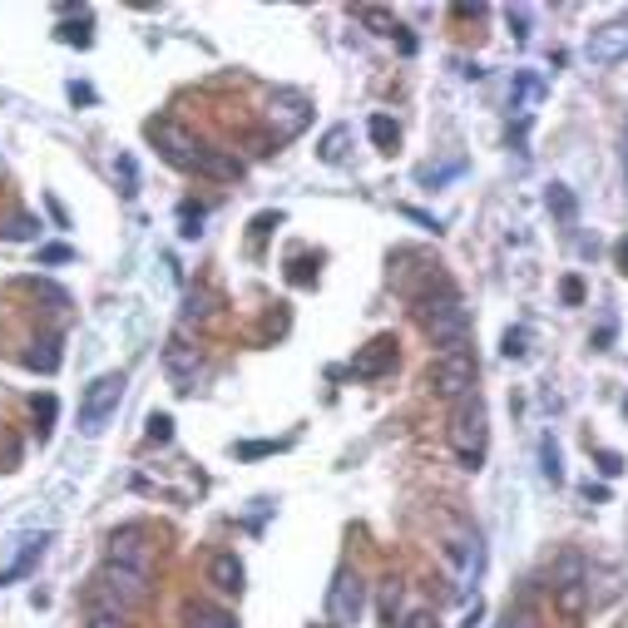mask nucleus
Returning <instances> with one entry per match:
<instances>
[{
	"label": "nucleus",
	"instance_id": "nucleus-36",
	"mask_svg": "<svg viewBox=\"0 0 628 628\" xmlns=\"http://www.w3.org/2000/svg\"><path fill=\"white\" fill-rule=\"evenodd\" d=\"M288 440H247V446H233L238 460H257V456H273V450H282Z\"/></svg>",
	"mask_w": 628,
	"mask_h": 628
},
{
	"label": "nucleus",
	"instance_id": "nucleus-15",
	"mask_svg": "<svg viewBox=\"0 0 628 628\" xmlns=\"http://www.w3.org/2000/svg\"><path fill=\"white\" fill-rule=\"evenodd\" d=\"M243 559H238L233 550H224V554H214L208 559V584L218 589V594H243Z\"/></svg>",
	"mask_w": 628,
	"mask_h": 628
},
{
	"label": "nucleus",
	"instance_id": "nucleus-19",
	"mask_svg": "<svg viewBox=\"0 0 628 628\" xmlns=\"http://www.w3.org/2000/svg\"><path fill=\"white\" fill-rule=\"evenodd\" d=\"M347 144H352V129H347V124L327 129V138L317 144V159L322 164H341V159H347Z\"/></svg>",
	"mask_w": 628,
	"mask_h": 628
},
{
	"label": "nucleus",
	"instance_id": "nucleus-12",
	"mask_svg": "<svg viewBox=\"0 0 628 628\" xmlns=\"http://www.w3.org/2000/svg\"><path fill=\"white\" fill-rule=\"evenodd\" d=\"M396 366V337H372L362 347V352L352 357V376H362V382H376V376H386Z\"/></svg>",
	"mask_w": 628,
	"mask_h": 628
},
{
	"label": "nucleus",
	"instance_id": "nucleus-32",
	"mask_svg": "<svg viewBox=\"0 0 628 628\" xmlns=\"http://www.w3.org/2000/svg\"><path fill=\"white\" fill-rule=\"evenodd\" d=\"M540 95H544V89H540V80H530V75H524V80H515V85H510V105H515V109L534 105V99H540Z\"/></svg>",
	"mask_w": 628,
	"mask_h": 628
},
{
	"label": "nucleus",
	"instance_id": "nucleus-14",
	"mask_svg": "<svg viewBox=\"0 0 628 628\" xmlns=\"http://www.w3.org/2000/svg\"><path fill=\"white\" fill-rule=\"evenodd\" d=\"M193 173H203V179H214V183H238V179H243V164H238L228 149L203 144V149H198V164H193Z\"/></svg>",
	"mask_w": 628,
	"mask_h": 628
},
{
	"label": "nucleus",
	"instance_id": "nucleus-31",
	"mask_svg": "<svg viewBox=\"0 0 628 628\" xmlns=\"http://www.w3.org/2000/svg\"><path fill=\"white\" fill-rule=\"evenodd\" d=\"M396 614H401V579H386L382 584V618L396 624Z\"/></svg>",
	"mask_w": 628,
	"mask_h": 628
},
{
	"label": "nucleus",
	"instance_id": "nucleus-40",
	"mask_svg": "<svg viewBox=\"0 0 628 628\" xmlns=\"http://www.w3.org/2000/svg\"><path fill=\"white\" fill-rule=\"evenodd\" d=\"M505 21H510V35H515V40H524V35H530V11H510Z\"/></svg>",
	"mask_w": 628,
	"mask_h": 628
},
{
	"label": "nucleus",
	"instance_id": "nucleus-26",
	"mask_svg": "<svg viewBox=\"0 0 628 628\" xmlns=\"http://www.w3.org/2000/svg\"><path fill=\"white\" fill-rule=\"evenodd\" d=\"M495 628H544V624H540V614H534L530 604H510V608L500 614V624H495Z\"/></svg>",
	"mask_w": 628,
	"mask_h": 628
},
{
	"label": "nucleus",
	"instance_id": "nucleus-45",
	"mask_svg": "<svg viewBox=\"0 0 628 628\" xmlns=\"http://www.w3.org/2000/svg\"><path fill=\"white\" fill-rule=\"evenodd\" d=\"M307 257H298V263H292V282H312V273H307Z\"/></svg>",
	"mask_w": 628,
	"mask_h": 628
},
{
	"label": "nucleus",
	"instance_id": "nucleus-22",
	"mask_svg": "<svg viewBox=\"0 0 628 628\" xmlns=\"http://www.w3.org/2000/svg\"><path fill=\"white\" fill-rule=\"evenodd\" d=\"M584 579V559H579L575 550H565L559 554V565L550 569V589H559V584H579Z\"/></svg>",
	"mask_w": 628,
	"mask_h": 628
},
{
	"label": "nucleus",
	"instance_id": "nucleus-46",
	"mask_svg": "<svg viewBox=\"0 0 628 628\" xmlns=\"http://www.w3.org/2000/svg\"><path fill=\"white\" fill-rule=\"evenodd\" d=\"M614 263H618V273H628V238L618 243V253H614Z\"/></svg>",
	"mask_w": 628,
	"mask_h": 628
},
{
	"label": "nucleus",
	"instance_id": "nucleus-13",
	"mask_svg": "<svg viewBox=\"0 0 628 628\" xmlns=\"http://www.w3.org/2000/svg\"><path fill=\"white\" fill-rule=\"evenodd\" d=\"M446 554H450V565H456V575L466 579V584L480 575V565H485V550H480V534H470V530H456V534H450Z\"/></svg>",
	"mask_w": 628,
	"mask_h": 628
},
{
	"label": "nucleus",
	"instance_id": "nucleus-33",
	"mask_svg": "<svg viewBox=\"0 0 628 628\" xmlns=\"http://www.w3.org/2000/svg\"><path fill=\"white\" fill-rule=\"evenodd\" d=\"M144 436H149L154 446H169V440H173V415L154 411V415H149V431H144Z\"/></svg>",
	"mask_w": 628,
	"mask_h": 628
},
{
	"label": "nucleus",
	"instance_id": "nucleus-18",
	"mask_svg": "<svg viewBox=\"0 0 628 628\" xmlns=\"http://www.w3.org/2000/svg\"><path fill=\"white\" fill-rule=\"evenodd\" d=\"M214 317H218V298L208 288H193L189 302H183V327L189 322H214Z\"/></svg>",
	"mask_w": 628,
	"mask_h": 628
},
{
	"label": "nucleus",
	"instance_id": "nucleus-20",
	"mask_svg": "<svg viewBox=\"0 0 628 628\" xmlns=\"http://www.w3.org/2000/svg\"><path fill=\"white\" fill-rule=\"evenodd\" d=\"M366 134H372V144L382 154H391L396 149V138H401V124H396L391 114H372V124H366Z\"/></svg>",
	"mask_w": 628,
	"mask_h": 628
},
{
	"label": "nucleus",
	"instance_id": "nucleus-34",
	"mask_svg": "<svg viewBox=\"0 0 628 628\" xmlns=\"http://www.w3.org/2000/svg\"><path fill=\"white\" fill-rule=\"evenodd\" d=\"M55 426V396H35V431H40V440L50 436Z\"/></svg>",
	"mask_w": 628,
	"mask_h": 628
},
{
	"label": "nucleus",
	"instance_id": "nucleus-44",
	"mask_svg": "<svg viewBox=\"0 0 628 628\" xmlns=\"http://www.w3.org/2000/svg\"><path fill=\"white\" fill-rule=\"evenodd\" d=\"M273 224H277V214H257L253 218V243H263V238L273 233Z\"/></svg>",
	"mask_w": 628,
	"mask_h": 628
},
{
	"label": "nucleus",
	"instance_id": "nucleus-24",
	"mask_svg": "<svg viewBox=\"0 0 628 628\" xmlns=\"http://www.w3.org/2000/svg\"><path fill=\"white\" fill-rule=\"evenodd\" d=\"M357 21H362L372 35H396V31H401V25H396V15L382 11V5H362V11H357Z\"/></svg>",
	"mask_w": 628,
	"mask_h": 628
},
{
	"label": "nucleus",
	"instance_id": "nucleus-16",
	"mask_svg": "<svg viewBox=\"0 0 628 628\" xmlns=\"http://www.w3.org/2000/svg\"><path fill=\"white\" fill-rule=\"evenodd\" d=\"M183 628H238V618L228 608L208 604V599H189L183 604Z\"/></svg>",
	"mask_w": 628,
	"mask_h": 628
},
{
	"label": "nucleus",
	"instance_id": "nucleus-4",
	"mask_svg": "<svg viewBox=\"0 0 628 628\" xmlns=\"http://www.w3.org/2000/svg\"><path fill=\"white\" fill-rule=\"evenodd\" d=\"M475 382H480V362L470 347L466 352H436V362H431V372H426V386L450 406L470 401V396H475Z\"/></svg>",
	"mask_w": 628,
	"mask_h": 628
},
{
	"label": "nucleus",
	"instance_id": "nucleus-6",
	"mask_svg": "<svg viewBox=\"0 0 628 628\" xmlns=\"http://www.w3.org/2000/svg\"><path fill=\"white\" fill-rule=\"evenodd\" d=\"M263 124H267V134H273V144H292V138L307 134V124H312V99L298 95V89H277L263 109Z\"/></svg>",
	"mask_w": 628,
	"mask_h": 628
},
{
	"label": "nucleus",
	"instance_id": "nucleus-29",
	"mask_svg": "<svg viewBox=\"0 0 628 628\" xmlns=\"http://www.w3.org/2000/svg\"><path fill=\"white\" fill-rule=\"evenodd\" d=\"M85 628H134V624H129V614H119V608H89Z\"/></svg>",
	"mask_w": 628,
	"mask_h": 628
},
{
	"label": "nucleus",
	"instance_id": "nucleus-7",
	"mask_svg": "<svg viewBox=\"0 0 628 628\" xmlns=\"http://www.w3.org/2000/svg\"><path fill=\"white\" fill-rule=\"evenodd\" d=\"M164 372H169V382L179 386V391H189L193 382H198L203 372V347L193 341L189 327H173L169 341H164Z\"/></svg>",
	"mask_w": 628,
	"mask_h": 628
},
{
	"label": "nucleus",
	"instance_id": "nucleus-23",
	"mask_svg": "<svg viewBox=\"0 0 628 628\" xmlns=\"http://www.w3.org/2000/svg\"><path fill=\"white\" fill-rule=\"evenodd\" d=\"M45 544H50V540H45V534H40V540H25V554H21V559H15L11 569H0V584H11V579L31 575V565H35V559H40V554H45Z\"/></svg>",
	"mask_w": 628,
	"mask_h": 628
},
{
	"label": "nucleus",
	"instance_id": "nucleus-9",
	"mask_svg": "<svg viewBox=\"0 0 628 628\" xmlns=\"http://www.w3.org/2000/svg\"><path fill=\"white\" fill-rule=\"evenodd\" d=\"M149 138L159 144V154L173 164V169H183V173H193V164H198V138L189 134L183 124H173V119H149Z\"/></svg>",
	"mask_w": 628,
	"mask_h": 628
},
{
	"label": "nucleus",
	"instance_id": "nucleus-3",
	"mask_svg": "<svg viewBox=\"0 0 628 628\" xmlns=\"http://www.w3.org/2000/svg\"><path fill=\"white\" fill-rule=\"evenodd\" d=\"M446 446H450V456H456L466 470L485 466V450H491V415H485V406H480L475 396H470V401H460L456 411H450Z\"/></svg>",
	"mask_w": 628,
	"mask_h": 628
},
{
	"label": "nucleus",
	"instance_id": "nucleus-5",
	"mask_svg": "<svg viewBox=\"0 0 628 628\" xmlns=\"http://www.w3.org/2000/svg\"><path fill=\"white\" fill-rule=\"evenodd\" d=\"M124 386H129L124 372H105L85 386V396H80V436H99L114 421L119 401H124Z\"/></svg>",
	"mask_w": 628,
	"mask_h": 628
},
{
	"label": "nucleus",
	"instance_id": "nucleus-25",
	"mask_svg": "<svg viewBox=\"0 0 628 628\" xmlns=\"http://www.w3.org/2000/svg\"><path fill=\"white\" fill-rule=\"evenodd\" d=\"M544 203H550V214H554V218H565V224H575V193H569L565 183H550Z\"/></svg>",
	"mask_w": 628,
	"mask_h": 628
},
{
	"label": "nucleus",
	"instance_id": "nucleus-1",
	"mask_svg": "<svg viewBox=\"0 0 628 628\" xmlns=\"http://www.w3.org/2000/svg\"><path fill=\"white\" fill-rule=\"evenodd\" d=\"M411 312H415V322H421V331L431 337V347H440V352H466L470 347V312L450 277L440 288H431L426 298H415Z\"/></svg>",
	"mask_w": 628,
	"mask_h": 628
},
{
	"label": "nucleus",
	"instance_id": "nucleus-41",
	"mask_svg": "<svg viewBox=\"0 0 628 628\" xmlns=\"http://www.w3.org/2000/svg\"><path fill=\"white\" fill-rule=\"evenodd\" d=\"M114 173L124 179V193H134V159H129V154H119V159H114Z\"/></svg>",
	"mask_w": 628,
	"mask_h": 628
},
{
	"label": "nucleus",
	"instance_id": "nucleus-39",
	"mask_svg": "<svg viewBox=\"0 0 628 628\" xmlns=\"http://www.w3.org/2000/svg\"><path fill=\"white\" fill-rule=\"evenodd\" d=\"M396 628H436V618H431V614H426V608H415V614L396 618Z\"/></svg>",
	"mask_w": 628,
	"mask_h": 628
},
{
	"label": "nucleus",
	"instance_id": "nucleus-30",
	"mask_svg": "<svg viewBox=\"0 0 628 628\" xmlns=\"http://www.w3.org/2000/svg\"><path fill=\"white\" fill-rule=\"evenodd\" d=\"M179 224H183V228H179L183 238H198V233H203V228H198V224H203V203H193V198L179 203Z\"/></svg>",
	"mask_w": 628,
	"mask_h": 628
},
{
	"label": "nucleus",
	"instance_id": "nucleus-28",
	"mask_svg": "<svg viewBox=\"0 0 628 628\" xmlns=\"http://www.w3.org/2000/svg\"><path fill=\"white\" fill-rule=\"evenodd\" d=\"M0 238H11V243H31V238H40V224H35L31 214H21V218H11V224L0 228Z\"/></svg>",
	"mask_w": 628,
	"mask_h": 628
},
{
	"label": "nucleus",
	"instance_id": "nucleus-11",
	"mask_svg": "<svg viewBox=\"0 0 628 628\" xmlns=\"http://www.w3.org/2000/svg\"><path fill=\"white\" fill-rule=\"evenodd\" d=\"M584 55H589V64H599V70L628 60V21H604L594 35H589Z\"/></svg>",
	"mask_w": 628,
	"mask_h": 628
},
{
	"label": "nucleus",
	"instance_id": "nucleus-8",
	"mask_svg": "<svg viewBox=\"0 0 628 628\" xmlns=\"http://www.w3.org/2000/svg\"><path fill=\"white\" fill-rule=\"evenodd\" d=\"M362 608H366L362 575H357V569H337V579H331V589H327V618H331V628H352L357 618H362Z\"/></svg>",
	"mask_w": 628,
	"mask_h": 628
},
{
	"label": "nucleus",
	"instance_id": "nucleus-10",
	"mask_svg": "<svg viewBox=\"0 0 628 628\" xmlns=\"http://www.w3.org/2000/svg\"><path fill=\"white\" fill-rule=\"evenodd\" d=\"M105 554H109V559H114V565L149 569V559H154V534L144 530V524H119V530L109 534Z\"/></svg>",
	"mask_w": 628,
	"mask_h": 628
},
{
	"label": "nucleus",
	"instance_id": "nucleus-27",
	"mask_svg": "<svg viewBox=\"0 0 628 628\" xmlns=\"http://www.w3.org/2000/svg\"><path fill=\"white\" fill-rule=\"evenodd\" d=\"M89 31H95V21H89V15H80V21H64V25H60V40H64V45H80V50H85V45L95 40Z\"/></svg>",
	"mask_w": 628,
	"mask_h": 628
},
{
	"label": "nucleus",
	"instance_id": "nucleus-2",
	"mask_svg": "<svg viewBox=\"0 0 628 628\" xmlns=\"http://www.w3.org/2000/svg\"><path fill=\"white\" fill-rule=\"evenodd\" d=\"M149 599H154L149 569L114 565V559H105V565H99L95 589H89V608H119V614H129V608H144Z\"/></svg>",
	"mask_w": 628,
	"mask_h": 628
},
{
	"label": "nucleus",
	"instance_id": "nucleus-35",
	"mask_svg": "<svg viewBox=\"0 0 628 628\" xmlns=\"http://www.w3.org/2000/svg\"><path fill=\"white\" fill-rule=\"evenodd\" d=\"M524 352H530V331H524V327H510V331H505V357H510V362H520Z\"/></svg>",
	"mask_w": 628,
	"mask_h": 628
},
{
	"label": "nucleus",
	"instance_id": "nucleus-17",
	"mask_svg": "<svg viewBox=\"0 0 628 628\" xmlns=\"http://www.w3.org/2000/svg\"><path fill=\"white\" fill-rule=\"evenodd\" d=\"M554 594V608L565 618H584V608H589V584L579 579V584H559V589H550Z\"/></svg>",
	"mask_w": 628,
	"mask_h": 628
},
{
	"label": "nucleus",
	"instance_id": "nucleus-38",
	"mask_svg": "<svg viewBox=\"0 0 628 628\" xmlns=\"http://www.w3.org/2000/svg\"><path fill=\"white\" fill-rule=\"evenodd\" d=\"M559 298H565L569 307H579V302H584V282H579V277H565V282H559Z\"/></svg>",
	"mask_w": 628,
	"mask_h": 628
},
{
	"label": "nucleus",
	"instance_id": "nucleus-42",
	"mask_svg": "<svg viewBox=\"0 0 628 628\" xmlns=\"http://www.w3.org/2000/svg\"><path fill=\"white\" fill-rule=\"evenodd\" d=\"M450 173H460V159H456V164H446V169H421L415 179H421V183H440V179H450Z\"/></svg>",
	"mask_w": 628,
	"mask_h": 628
},
{
	"label": "nucleus",
	"instance_id": "nucleus-43",
	"mask_svg": "<svg viewBox=\"0 0 628 628\" xmlns=\"http://www.w3.org/2000/svg\"><path fill=\"white\" fill-rule=\"evenodd\" d=\"M70 257H75V253H70V247H64V243L40 247V263H70Z\"/></svg>",
	"mask_w": 628,
	"mask_h": 628
},
{
	"label": "nucleus",
	"instance_id": "nucleus-21",
	"mask_svg": "<svg viewBox=\"0 0 628 628\" xmlns=\"http://www.w3.org/2000/svg\"><path fill=\"white\" fill-rule=\"evenodd\" d=\"M25 366H31V372H55V366H60V341L55 337L35 341L31 352H25Z\"/></svg>",
	"mask_w": 628,
	"mask_h": 628
},
{
	"label": "nucleus",
	"instance_id": "nucleus-37",
	"mask_svg": "<svg viewBox=\"0 0 628 628\" xmlns=\"http://www.w3.org/2000/svg\"><path fill=\"white\" fill-rule=\"evenodd\" d=\"M544 480H565V470H559V450H554V440H544Z\"/></svg>",
	"mask_w": 628,
	"mask_h": 628
}]
</instances>
